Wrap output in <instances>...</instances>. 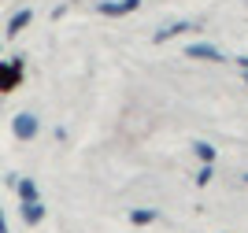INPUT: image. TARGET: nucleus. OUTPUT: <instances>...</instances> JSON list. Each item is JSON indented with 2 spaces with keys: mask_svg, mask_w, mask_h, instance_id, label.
I'll list each match as a JSON object with an SVG mask.
<instances>
[{
  "mask_svg": "<svg viewBox=\"0 0 248 233\" xmlns=\"http://www.w3.org/2000/svg\"><path fill=\"white\" fill-rule=\"evenodd\" d=\"M11 133H15L19 141H30V137H37V115H30V111L15 115V119H11Z\"/></svg>",
  "mask_w": 248,
  "mask_h": 233,
  "instance_id": "obj_1",
  "label": "nucleus"
},
{
  "mask_svg": "<svg viewBox=\"0 0 248 233\" xmlns=\"http://www.w3.org/2000/svg\"><path fill=\"white\" fill-rule=\"evenodd\" d=\"M19 74H22V63L19 60L8 63V67H0V89H11V85L19 81Z\"/></svg>",
  "mask_w": 248,
  "mask_h": 233,
  "instance_id": "obj_2",
  "label": "nucleus"
},
{
  "mask_svg": "<svg viewBox=\"0 0 248 233\" xmlns=\"http://www.w3.org/2000/svg\"><path fill=\"white\" fill-rule=\"evenodd\" d=\"M22 218H26V226H37L45 218V207L37 200H22Z\"/></svg>",
  "mask_w": 248,
  "mask_h": 233,
  "instance_id": "obj_3",
  "label": "nucleus"
},
{
  "mask_svg": "<svg viewBox=\"0 0 248 233\" xmlns=\"http://www.w3.org/2000/svg\"><path fill=\"white\" fill-rule=\"evenodd\" d=\"M186 52H189V56H193V60H222L215 45H189Z\"/></svg>",
  "mask_w": 248,
  "mask_h": 233,
  "instance_id": "obj_4",
  "label": "nucleus"
},
{
  "mask_svg": "<svg viewBox=\"0 0 248 233\" xmlns=\"http://www.w3.org/2000/svg\"><path fill=\"white\" fill-rule=\"evenodd\" d=\"M30 19H33L30 11H15V15H11V22H8V33H19V30H22V26H26Z\"/></svg>",
  "mask_w": 248,
  "mask_h": 233,
  "instance_id": "obj_5",
  "label": "nucleus"
},
{
  "mask_svg": "<svg viewBox=\"0 0 248 233\" xmlns=\"http://www.w3.org/2000/svg\"><path fill=\"white\" fill-rule=\"evenodd\" d=\"M19 196L22 200H37V185L33 182H19Z\"/></svg>",
  "mask_w": 248,
  "mask_h": 233,
  "instance_id": "obj_6",
  "label": "nucleus"
},
{
  "mask_svg": "<svg viewBox=\"0 0 248 233\" xmlns=\"http://www.w3.org/2000/svg\"><path fill=\"white\" fill-rule=\"evenodd\" d=\"M182 30H186V22H174V26H167V30L155 33V41H167V37H174V33H182Z\"/></svg>",
  "mask_w": 248,
  "mask_h": 233,
  "instance_id": "obj_7",
  "label": "nucleus"
},
{
  "mask_svg": "<svg viewBox=\"0 0 248 233\" xmlns=\"http://www.w3.org/2000/svg\"><path fill=\"white\" fill-rule=\"evenodd\" d=\"M197 155L204 163H211V159H215V148H211V144H197Z\"/></svg>",
  "mask_w": 248,
  "mask_h": 233,
  "instance_id": "obj_8",
  "label": "nucleus"
},
{
  "mask_svg": "<svg viewBox=\"0 0 248 233\" xmlns=\"http://www.w3.org/2000/svg\"><path fill=\"white\" fill-rule=\"evenodd\" d=\"M130 218H134L137 226H145V222H152L155 215H152V211H134V215H130Z\"/></svg>",
  "mask_w": 248,
  "mask_h": 233,
  "instance_id": "obj_9",
  "label": "nucleus"
},
{
  "mask_svg": "<svg viewBox=\"0 0 248 233\" xmlns=\"http://www.w3.org/2000/svg\"><path fill=\"white\" fill-rule=\"evenodd\" d=\"M197 182H200V185H207V182H211V163H207L204 171H200V174H197Z\"/></svg>",
  "mask_w": 248,
  "mask_h": 233,
  "instance_id": "obj_10",
  "label": "nucleus"
}]
</instances>
